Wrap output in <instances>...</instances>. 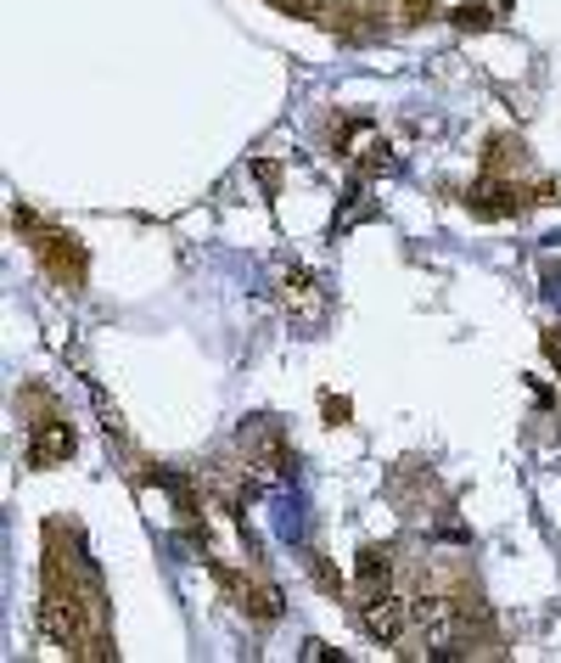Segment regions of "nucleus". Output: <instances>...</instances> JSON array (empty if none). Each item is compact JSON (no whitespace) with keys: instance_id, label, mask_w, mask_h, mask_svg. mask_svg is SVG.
Wrapping results in <instances>:
<instances>
[{"instance_id":"1","label":"nucleus","mask_w":561,"mask_h":663,"mask_svg":"<svg viewBox=\"0 0 561 663\" xmlns=\"http://www.w3.org/2000/svg\"><path fill=\"white\" fill-rule=\"evenodd\" d=\"M410 618L421 629V641L433 658H455V641L460 629H467V613H460V602H449V596H416L410 602Z\"/></svg>"},{"instance_id":"2","label":"nucleus","mask_w":561,"mask_h":663,"mask_svg":"<svg viewBox=\"0 0 561 663\" xmlns=\"http://www.w3.org/2000/svg\"><path fill=\"white\" fill-rule=\"evenodd\" d=\"M17 225L23 230H35V248H40V259H46V271L56 276V282H68V287H79V276H85V248L68 237V230H51V225H40L28 209H17Z\"/></svg>"},{"instance_id":"3","label":"nucleus","mask_w":561,"mask_h":663,"mask_svg":"<svg viewBox=\"0 0 561 663\" xmlns=\"http://www.w3.org/2000/svg\"><path fill=\"white\" fill-rule=\"evenodd\" d=\"M359 624H366V636H371L377 647H393L416 618H410V602H405V596L377 590V596H366V608H359Z\"/></svg>"},{"instance_id":"4","label":"nucleus","mask_w":561,"mask_h":663,"mask_svg":"<svg viewBox=\"0 0 561 663\" xmlns=\"http://www.w3.org/2000/svg\"><path fill=\"white\" fill-rule=\"evenodd\" d=\"M74 450H79L74 427L51 416V422H40L35 434H28V467H68Z\"/></svg>"},{"instance_id":"5","label":"nucleus","mask_w":561,"mask_h":663,"mask_svg":"<svg viewBox=\"0 0 561 663\" xmlns=\"http://www.w3.org/2000/svg\"><path fill=\"white\" fill-rule=\"evenodd\" d=\"M40 629L51 647H74L79 641V613H74V596H62L56 585L40 596Z\"/></svg>"},{"instance_id":"6","label":"nucleus","mask_w":561,"mask_h":663,"mask_svg":"<svg viewBox=\"0 0 561 663\" xmlns=\"http://www.w3.org/2000/svg\"><path fill=\"white\" fill-rule=\"evenodd\" d=\"M467 209H472L477 220H511V214H522V191L488 175V180H477V186L467 191Z\"/></svg>"},{"instance_id":"7","label":"nucleus","mask_w":561,"mask_h":663,"mask_svg":"<svg viewBox=\"0 0 561 663\" xmlns=\"http://www.w3.org/2000/svg\"><path fill=\"white\" fill-rule=\"evenodd\" d=\"M286 310L298 315L304 326H315V321H320L326 292H320V282H315L309 271H286Z\"/></svg>"},{"instance_id":"8","label":"nucleus","mask_w":561,"mask_h":663,"mask_svg":"<svg viewBox=\"0 0 561 663\" xmlns=\"http://www.w3.org/2000/svg\"><path fill=\"white\" fill-rule=\"evenodd\" d=\"M359 590H366V596H377V590H387V574H393V556L382 551V546H366V551H359Z\"/></svg>"},{"instance_id":"9","label":"nucleus","mask_w":561,"mask_h":663,"mask_svg":"<svg viewBox=\"0 0 561 663\" xmlns=\"http://www.w3.org/2000/svg\"><path fill=\"white\" fill-rule=\"evenodd\" d=\"M242 608H247L258 624H276V618H281V596H276L270 585H258V590H247V596H242Z\"/></svg>"},{"instance_id":"10","label":"nucleus","mask_w":561,"mask_h":663,"mask_svg":"<svg viewBox=\"0 0 561 663\" xmlns=\"http://www.w3.org/2000/svg\"><path fill=\"white\" fill-rule=\"evenodd\" d=\"M304 562H309V574H315V585H320V590H326V596H337V590H343V579H337V574H332V562H326V556H320V551H309V556H304Z\"/></svg>"},{"instance_id":"11","label":"nucleus","mask_w":561,"mask_h":663,"mask_svg":"<svg viewBox=\"0 0 561 663\" xmlns=\"http://www.w3.org/2000/svg\"><path fill=\"white\" fill-rule=\"evenodd\" d=\"M449 17H455L460 28H488V23H494V17H488V7H477V0H467V7H455Z\"/></svg>"},{"instance_id":"12","label":"nucleus","mask_w":561,"mask_h":663,"mask_svg":"<svg viewBox=\"0 0 561 663\" xmlns=\"http://www.w3.org/2000/svg\"><path fill=\"white\" fill-rule=\"evenodd\" d=\"M545 354H550V366L561 372V326H550V332H545Z\"/></svg>"},{"instance_id":"13","label":"nucleus","mask_w":561,"mask_h":663,"mask_svg":"<svg viewBox=\"0 0 561 663\" xmlns=\"http://www.w3.org/2000/svg\"><path fill=\"white\" fill-rule=\"evenodd\" d=\"M304 658H309V663H326V658H332V647H326V641H309Z\"/></svg>"}]
</instances>
